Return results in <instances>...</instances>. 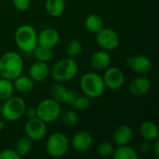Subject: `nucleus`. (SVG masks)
<instances>
[{
	"label": "nucleus",
	"instance_id": "nucleus-1",
	"mask_svg": "<svg viewBox=\"0 0 159 159\" xmlns=\"http://www.w3.org/2000/svg\"><path fill=\"white\" fill-rule=\"evenodd\" d=\"M23 60L21 56L15 52L9 51L0 58V75L4 78L14 80L22 74Z\"/></svg>",
	"mask_w": 159,
	"mask_h": 159
},
{
	"label": "nucleus",
	"instance_id": "nucleus-2",
	"mask_svg": "<svg viewBox=\"0 0 159 159\" xmlns=\"http://www.w3.org/2000/svg\"><path fill=\"white\" fill-rule=\"evenodd\" d=\"M78 72V65L75 59L65 58L55 63L51 70L53 79L59 83H65L73 80Z\"/></svg>",
	"mask_w": 159,
	"mask_h": 159
},
{
	"label": "nucleus",
	"instance_id": "nucleus-3",
	"mask_svg": "<svg viewBox=\"0 0 159 159\" xmlns=\"http://www.w3.org/2000/svg\"><path fill=\"white\" fill-rule=\"evenodd\" d=\"M80 88L89 99H97L104 93L106 87L102 77L99 74L87 73L80 79Z\"/></svg>",
	"mask_w": 159,
	"mask_h": 159
},
{
	"label": "nucleus",
	"instance_id": "nucleus-4",
	"mask_svg": "<svg viewBox=\"0 0 159 159\" xmlns=\"http://www.w3.org/2000/svg\"><path fill=\"white\" fill-rule=\"evenodd\" d=\"M14 40L18 48L23 52H33L38 45L37 33L29 24H23L16 30Z\"/></svg>",
	"mask_w": 159,
	"mask_h": 159
},
{
	"label": "nucleus",
	"instance_id": "nucleus-5",
	"mask_svg": "<svg viewBox=\"0 0 159 159\" xmlns=\"http://www.w3.org/2000/svg\"><path fill=\"white\" fill-rule=\"evenodd\" d=\"M26 110V103L24 100L20 97H10L4 101L1 107V116L5 120L14 122L19 120L24 114Z\"/></svg>",
	"mask_w": 159,
	"mask_h": 159
},
{
	"label": "nucleus",
	"instance_id": "nucleus-6",
	"mask_svg": "<svg viewBox=\"0 0 159 159\" xmlns=\"http://www.w3.org/2000/svg\"><path fill=\"white\" fill-rule=\"evenodd\" d=\"M61 113V104L53 99L43 100L36 107V116L46 124L57 120Z\"/></svg>",
	"mask_w": 159,
	"mask_h": 159
},
{
	"label": "nucleus",
	"instance_id": "nucleus-7",
	"mask_svg": "<svg viewBox=\"0 0 159 159\" xmlns=\"http://www.w3.org/2000/svg\"><path fill=\"white\" fill-rule=\"evenodd\" d=\"M47 152L48 154L54 158H60L63 157L69 148L68 138L61 133L55 132L52 133L47 141Z\"/></svg>",
	"mask_w": 159,
	"mask_h": 159
},
{
	"label": "nucleus",
	"instance_id": "nucleus-8",
	"mask_svg": "<svg viewBox=\"0 0 159 159\" xmlns=\"http://www.w3.org/2000/svg\"><path fill=\"white\" fill-rule=\"evenodd\" d=\"M96 42L104 50L110 51L119 46V36L117 33L110 28H102L96 33Z\"/></svg>",
	"mask_w": 159,
	"mask_h": 159
},
{
	"label": "nucleus",
	"instance_id": "nucleus-9",
	"mask_svg": "<svg viewBox=\"0 0 159 159\" xmlns=\"http://www.w3.org/2000/svg\"><path fill=\"white\" fill-rule=\"evenodd\" d=\"M26 136L34 142L43 140L47 135V124L37 116L29 118L24 126Z\"/></svg>",
	"mask_w": 159,
	"mask_h": 159
},
{
	"label": "nucleus",
	"instance_id": "nucleus-10",
	"mask_svg": "<svg viewBox=\"0 0 159 159\" xmlns=\"http://www.w3.org/2000/svg\"><path fill=\"white\" fill-rule=\"evenodd\" d=\"M102 79L105 87L112 90L121 89L126 80L124 73L117 67H108L105 69Z\"/></svg>",
	"mask_w": 159,
	"mask_h": 159
},
{
	"label": "nucleus",
	"instance_id": "nucleus-11",
	"mask_svg": "<svg viewBox=\"0 0 159 159\" xmlns=\"http://www.w3.org/2000/svg\"><path fill=\"white\" fill-rule=\"evenodd\" d=\"M52 99L58 102L60 104H73L77 97V94L73 89H68L62 83H57L51 88Z\"/></svg>",
	"mask_w": 159,
	"mask_h": 159
},
{
	"label": "nucleus",
	"instance_id": "nucleus-12",
	"mask_svg": "<svg viewBox=\"0 0 159 159\" xmlns=\"http://www.w3.org/2000/svg\"><path fill=\"white\" fill-rule=\"evenodd\" d=\"M128 64L131 68V70L137 74L143 75L148 73L152 68L151 60L144 55H135L127 58Z\"/></svg>",
	"mask_w": 159,
	"mask_h": 159
},
{
	"label": "nucleus",
	"instance_id": "nucleus-13",
	"mask_svg": "<svg viewBox=\"0 0 159 159\" xmlns=\"http://www.w3.org/2000/svg\"><path fill=\"white\" fill-rule=\"evenodd\" d=\"M93 142V137L89 132L79 131L74 135L72 139V146L79 153H86L92 147Z\"/></svg>",
	"mask_w": 159,
	"mask_h": 159
},
{
	"label": "nucleus",
	"instance_id": "nucleus-14",
	"mask_svg": "<svg viewBox=\"0 0 159 159\" xmlns=\"http://www.w3.org/2000/svg\"><path fill=\"white\" fill-rule=\"evenodd\" d=\"M60 41V34L54 28H46L37 34V43L40 46L53 48Z\"/></svg>",
	"mask_w": 159,
	"mask_h": 159
},
{
	"label": "nucleus",
	"instance_id": "nucleus-15",
	"mask_svg": "<svg viewBox=\"0 0 159 159\" xmlns=\"http://www.w3.org/2000/svg\"><path fill=\"white\" fill-rule=\"evenodd\" d=\"M112 61V58L107 50L102 49L94 52L90 58V65L96 71H103L107 69Z\"/></svg>",
	"mask_w": 159,
	"mask_h": 159
},
{
	"label": "nucleus",
	"instance_id": "nucleus-16",
	"mask_svg": "<svg viewBox=\"0 0 159 159\" xmlns=\"http://www.w3.org/2000/svg\"><path fill=\"white\" fill-rule=\"evenodd\" d=\"M151 87L152 84L148 78L142 76L136 77L130 82L129 86V91L134 96H143L150 91Z\"/></svg>",
	"mask_w": 159,
	"mask_h": 159
},
{
	"label": "nucleus",
	"instance_id": "nucleus-17",
	"mask_svg": "<svg viewBox=\"0 0 159 159\" xmlns=\"http://www.w3.org/2000/svg\"><path fill=\"white\" fill-rule=\"evenodd\" d=\"M133 138V131L128 125L119 126L113 134V142L117 146L129 144Z\"/></svg>",
	"mask_w": 159,
	"mask_h": 159
},
{
	"label": "nucleus",
	"instance_id": "nucleus-18",
	"mask_svg": "<svg viewBox=\"0 0 159 159\" xmlns=\"http://www.w3.org/2000/svg\"><path fill=\"white\" fill-rule=\"evenodd\" d=\"M49 75V67L47 62L37 61L33 63L29 69V76L35 82H42L48 78Z\"/></svg>",
	"mask_w": 159,
	"mask_h": 159
},
{
	"label": "nucleus",
	"instance_id": "nucleus-19",
	"mask_svg": "<svg viewBox=\"0 0 159 159\" xmlns=\"http://www.w3.org/2000/svg\"><path fill=\"white\" fill-rule=\"evenodd\" d=\"M140 133L142 137L146 141L154 142L156 140H158V128L152 121L143 122L140 127Z\"/></svg>",
	"mask_w": 159,
	"mask_h": 159
},
{
	"label": "nucleus",
	"instance_id": "nucleus-20",
	"mask_svg": "<svg viewBox=\"0 0 159 159\" xmlns=\"http://www.w3.org/2000/svg\"><path fill=\"white\" fill-rule=\"evenodd\" d=\"M34 80L27 75H20L16 79H14V89H16L20 93L22 94H29L33 91L34 88Z\"/></svg>",
	"mask_w": 159,
	"mask_h": 159
},
{
	"label": "nucleus",
	"instance_id": "nucleus-21",
	"mask_svg": "<svg viewBox=\"0 0 159 159\" xmlns=\"http://www.w3.org/2000/svg\"><path fill=\"white\" fill-rule=\"evenodd\" d=\"M45 9L47 13L53 18L61 16L65 9L64 0H46Z\"/></svg>",
	"mask_w": 159,
	"mask_h": 159
},
{
	"label": "nucleus",
	"instance_id": "nucleus-22",
	"mask_svg": "<svg viewBox=\"0 0 159 159\" xmlns=\"http://www.w3.org/2000/svg\"><path fill=\"white\" fill-rule=\"evenodd\" d=\"M103 20L98 14H90L85 20V27L90 33L96 34L103 28Z\"/></svg>",
	"mask_w": 159,
	"mask_h": 159
},
{
	"label": "nucleus",
	"instance_id": "nucleus-23",
	"mask_svg": "<svg viewBox=\"0 0 159 159\" xmlns=\"http://www.w3.org/2000/svg\"><path fill=\"white\" fill-rule=\"evenodd\" d=\"M113 157L115 159H137L138 154L134 148L126 144L118 146V148L115 150Z\"/></svg>",
	"mask_w": 159,
	"mask_h": 159
},
{
	"label": "nucleus",
	"instance_id": "nucleus-24",
	"mask_svg": "<svg viewBox=\"0 0 159 159\" xmlns=\"http://www.w3.org/2000/svg\"><path fill=\"white\" fill-rule=\"evenodd\" d=\"M12 80L2 77L0 79V101L4 102L10 98L14 92V85L11 82Z\"/></svg>",
	"mask_w": 159,
	"mask_h": 159
},
{
	"label": "nucleus",
	"instance_id": "nucleus-25",
	"mask_svg": "<svg viewBox=\"0 0 159 159\" xmlns=\"http://www.w3.org/2000/svg\"><path fill=\"white\" fill-rule=\"evenodd\" d=\"M33 148L32 141L28 137H21L15 143V151L18 155L21 157L27 156Z\"/></svg>",
	"mask_w": 159,
	"mask_h": 159
},
{
	"label": "nucleus",
	"instance_id": "nucleus-26",
	"mask_svg": "<svg viewBox=\"0 0 159 159\" xmlns=\"http://www.w3.org/2000/svg\"><path fill=\"white\" fill-rule=\"evenodd\" d=\"M34 55L37 61L48 62L52 59V48H46L40 45H37L36 48L34 49Z\"/></svg>",
	"mask_w": 159,
	"mask_h": 159
},
{
	"label": "nucleus",
	"instance_id": "nucleus-27",
	"mask_svg": "<svg viewBox=\"0 0 159 159\" xmlns=\"http://www.w3.org/2000/svg\"><path fill=\"white\" fill-rule=\"evenodd\" d=\"M62 123L68 127H75L78 123V116L75 110H65L61 113Z\"/></svg>",
	"mask_w": 159,
	"mask_h": 159
},
{
	"label": "nucleus",
	"instance_id": "nucleus-28",
	"mask_svg": "<svg viewBox=\"0 0 159 159\" xmlns=\"http://www.w3.org/2000/svg\"><path fill=\"white\" fill-rule=\"evenodd\" d=\"M82 50V46L81 44L75 40V39H72L67 43L66 46V54L69 58H76Z\"/></svg>",
	"mask_w": 159,
	"mask_h": 159
},
{
	"label": "nucleus",
	"instance_id": "nucleus-29",
	"mask_svg": "<svg viewBox=\"0 0 159 159\" xmlns=\"http://www.w3.org/2000/svg\"><path fill=\"white\" fill-rule=\"evenodd\" d=\"M73 107L75 109V111H78V112H83L86 111L89 108L90 105V99L86 96H78L76 97V99L75 100V102H73Z\"/></svg>",
	"mask_w": 159,
	"mask_h": 159
},
{
	"label": "nucleus",
	"instance_id": "nucleus-30",
	"mask_svg": "<svg viewBox=\"0 0 159 159\" xmlns=\"http://www.w3.org/2000/svg\"><path fill=\"white\" fill-rule=\"evenodd\" d=\"M115 152L114 145L109 142H102L97 146V153L102 157H109Z\"/></svg>",
	"mask_w": 159,
	"mask_h": 159
},
{
	"label": "nucleus",
	"instance_id": "nucleus-31",
	"mask_svg": "<svg viewBox=\"0 0 159 159\" xmlns=\"http://www.w3.org/2000/svg\"><path fill=\"white\" fill-rule=\"evenodd\" d=\"M14 7L19 11H26L32 5V0H12Z\"/></svg>",
	"mask_w": 159,
	"mask_h": 159
},
{
	"label": "nucleus",
	"instance_id": "nucleus-32",
	"mask_svg": "<svg viewBox=\"0 0 159 159\" xmlns=\"http://www.w3.org/2000/svg\"><path fill=\"white\" fill-rule=\"evenodd\" d=\"M20 157L15 149H5L0 152V159H20Z\"/></svg>",
	"mask_w": 159,
	"mask_h": 159
},
{
	"label": "nucleus",
	"instance_id": "nucleus-33",
	"mask_svg": "<svg viewBox=\"0 0 159 159\" xmlns=\"http://www.w3.org/2000/svg\"><path fill=\"white\" fill-rule=\"evenodd\" d=\"M152 147H153V142L144 140L143 143H140L139 149L143 154H148L152 151Z\"/></svg>",
	"mask_w": 159,
	"mask_h": 159
},
{
	"label": "nucleus",
	"instance_id": "nucleus-34",
	"mask_svg": "<svg viewBox=\"0 0 159 159\" xmlns=\"http://www.w3.org/2000/svg\"><path fill=\"white\" fill-rule=\"evenodd\" d=\"M153 147H152V152H154L156 157H159V141L156 140L153 142Z\"/></svg>",
	"mask_w": 159,
	"mask_h": 159
},
{
	"label": "nucleus",
	"instance_id": "nucleus-35",
	"mask_svg": "<svg viewBox=\"0 0 159 159\" xmlns=\"http://www.w3.org/2000/svg\"><path fill=\"white\" fill-rule=\"evenodd\" d=\"M26 116H28V118H33V117H36V108H29L25 110Z\"/></svg>",
	"mask_w": 159,
	"mask_h": 159
},
{
	"label": "nucleus",
	"instance_id": "nucleus-36",
	"mask_svg": "<svg viewBox=\"0 0 159 159\" xmlns=\"http://www.w3.org/2000/svg\"><path fill=\"white\" fill-rule=\"evenodd\" d=\"M4 128H5V118L0 114V132L4 129Z\"/></svg>",
	"mask_w": 159,
	"mask_h": 159
},
{
	"label": "nucleus",
	"instance_id": "nucleus-37",
	"mask_svg": "<svg viewBox=\"0 0 159 159\" xmlns=\"http://www.w3.org/2000/svg\"><path fill=\"white\" fill-rule=\"evenodd\" d=\"M1 107H2V104H1V101H0V111H1Z\"/></svg>",
	"mask_w": 159,
	"mask_h": 159
},
{
	"label": "nucleus",
	"instance_id": "nucleus-38",
	"mask_svg": "<svg viewBox=\"0 0 159 159\" xmlns=\"http://www.w3.org/2000/svg\"><path fill=\"white\" fill-rule=\"evenodd\" d=\"M64 1H65V0H64Z\"/></svg>",
	"mask_w": 159,
	"mask_h": 159
}]
</instances>
